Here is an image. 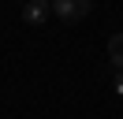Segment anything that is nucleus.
Listing matches in <instances>:
<instances>
[{"instance_id":"obj_1","label":"nucleus","mask_w":123,"mask_h":119,"mask_svg":"<svg viewBox=\"0 0 123 119\" xmlns=\"http://www.w3.org/2000/svg\"><path fill=\"white\" fill-rule=\"evenodd\" d=\"M52 11L60 15L63 22H78V19H86V15H90V0H56Z\"/></svg>"},{"instance_id":"obj_2","label":"nucleus","mask_w":123,"mask_h":119,"mask_svg":"<svg viewBox=\"0 0 123 119\" xmlns=\"http://www.w3.org/2000/svg\"><path fill=\"white\" fill-rule=\"evenodd\" d=\"M49 11H52L49 4H41V0H30V4L23 7V22H30V26H41V22L49 19Z\"/></svg>"},{"instance_id":"obj_3","label":"nucleus","mask_w":123,"mask_h":119,"mask_svg":"<svg viewBox=\"0 0 123 119\" xmlns=\"http://www.w3.org/2000/svg\"><path fill=\"white\" fill-rule=\"evenodd\" d=\"M108 60L123 71V34H112V37H108Z\"/></svg>"},{"instance_id":"obj_4","label":"nucleus","mask_w":123,"mask_h":119,"mask_svg":"<svg viewBox=\"0 0 123 119\" xmlns=\"http://www.w3.org/2000/svg\"><path fill=\"white\" fill-rule=\"evenodd\" d=\"M116 93H119V97H123V71H119V74H116Z\"/></svg>"}]
</instances>
